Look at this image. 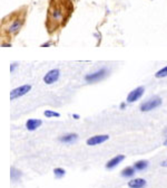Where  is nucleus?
<instances>
[{"label": "nucleus", "instance_id": "nucleus-16", "mask_svg": "<svg viewBox=\"0 0 167 188\" xmlns=\"http://www.w3.org/2000/svg\"><path fill=\"white\" fill-rule=\"evenodd\" d=\"M155 77H156V78H163V77H167V66L163 67L162 70H159L158 72H156Z\"/></svg>", "mask_w": 167, "mask_h": 188}, {"label": "nucleus", "instance_id": "nucleus-6", "mask_svg": "<svg viewBox=\"0 0 167 188\" xmlns=\"http://www.w3.org/2000/svg\"><path fill=\"white\" fill-rule=\"evenodd\" d=\"M144 87L143 86H139V87H136L135 90H133L132 92H129V94L127 95V102H129V103H133V102H136L137 100H139L142 95L144 94Z\"/></svg>", "mask_w": 167, "mask_h": 188}, {"label": "nucleus", "instance_id": "nucleus-11", "mask_svg": "<svg viewBox=\"0 0 167 188\" xmlns=\"http://www.w3.org/2000/svg\"><path fill=\"white\" fill-rule=\"evenodd\" d=\"M146 186V180L143 178H136V179H132L128 183V187L129 188H144Z\"/></svg>", "mask_w": 167, "mask_h": 188}, {"label": "nucleus", "instance_id": "nucleus-23", "mask_svg": "<svg viewBox=\"0 0 167 188\" xmlns=\"http://www.w3.org/2000/svg\"><path fill=\"white\" fill-rule=\"evenodd\" d=\"M164 136H165V137H167V128L165 129V130H164Z\"/></svg>", "mask_w": 167, "mask_h": 188}, {"label": "nucleus", "instance_id": "nucleus-17", "mask_svg": "<svg viewBox=\"0 0 167 188\" xmlns=\"http://www.w3.org/2000/svg\"><path fill=\"white\" fill-rule=\"evenodd\" d=\"M44 114H45V117L47 118H59L60 117V113H58V112H55V111H51V110H46L44 112Z\"/></svg>", "mask_w": 167, "mask_h": 188}, {"label": "nucleus", "instance_id": "nucleus-10", "mask_svg": "<svg viewBox=\"0 0 167 188\" xmlns=\"http://www.w3.org/2000/svg\"><path fill=\"white\" fill-rule=\"evenodd\" d=\"M125 159V156H123V155H118L116 157H114L113 159H110L108 163H106V168L107 169H113V168H115L118 165V163H120Z\"/></svg>", "mask_w": 167, "mask_h": 188}, {"label": "nucleus", "instance_id": "nucleus-12", "mask_svg": "<svg viewBox=\"0 0 167 188\" xmlns=\"http://www.w3.org/2000/svg\"><path fill=\"white\" fill-rule=\"evenodd\" d=\"M77 139H78V136L76 133H68V134H65V136H61L59 138V141L65 143H72L75 142Z\"/></svg>", "mask_w": 167, "mask_h": 188}, {"label": "nucleus", "instance_id": "nucleus-18", "mask_svg": "<svg viewBox=\"0 0 167 188\" xmlns=\"http://www.w3.org/2000/svg\"><path fill=\"white\" fill-rule=\"evenodd\" d=\"M54 173H55L56 178H62L66 175V171L62 168H56L55 170H54Z\"/></svg>", "mask_w": 167, "mask_h": 188}, {"label": "nucleus", "instance_id": "nucleus-3", "mask_svg": "<svg viewBox=\"0 0 167 188\" xmlns=\"http://www.w3.org/2000/svg\"><path fill=\"white\" fill-rule=\"evenodd\" d=\"M161 104H162V99H161V97H152V99L147 100L146 102H144L142 105H140V111L143 112L152 111V110L159 107Z\"/></svg>", "mask_w": 167, "mask_h": 188}, {"label": "nucleus", "instance_id": "nucleus-13", "mask_svg": "<svg viewBox=\"0 0 167 188\" xmlns=\"http://www.w3.org/2000/svg\"><path fill=\"white\" fill-rule=\"evenodd\" d=\"M21 171L20 170H18V169H16L15 167H11V170H10V176H11V180L12 181H17L19 178L21 177Z\"/></svg>", "mask_w": 167, "mask_h": 188}, {"label": "nucleus", "instance_id": "nucleus-5", "mask_svg": "<svg viewBox=\"0 0 167 188\" xmlns=\"http://www.w3.org/2000/svg\"><path fill=\"white\" fill-rule=\"evenodd\" d=\"M106 75V68H101L99 71L95 72V73H91V74H87L85 76V80L88 83H95V82H98L102 80Z\"/></svg>", "mask_w": 167, "mask_h": 188}, {"label": "nucleus", "instance_id": "nucleus-21", "mask_svg": "<svg viewBox=\"0 0 167 188\" xmlns=\"http://www.w3.org/2000/svg\"><path fill=\"white\" fill-rule=\"evenodd\" d=\"M125 107H126V103H125V102L120 104V109H125Z\"/></svg>", "mask_w": 167, "mask_h": 188}, {"label": "nucleus", "instance_id": "nucleus-2", "mask_svg": "<svg viewBox=\"0 0 167 188\" xmlns=\"http://www.w3.org/2000/svg\"><path fill=\"white\" fill-rule=\"evenodd\" d=\"M26 17H27L26 6L6 16L1 20V38H4V41L12 39L22 28L26 21Z\"/></svg>", "mask_w": 167, "mask_h": 188}, {"label": "nucleus", "instance_id": "nucleus-20", "mask_svg": "<svg viewBox=\"0 0 167 188\" xmlns=\"http://www.w3.org/2000/svg\"><path fill=\"white\" fill-rule=\"evenodd\" d=\"M161 166H162V167H167V160L163 161V163H161Z\"/></svg>", "mask_w": 167, "mask_h": 188}, {"label": "nucleus", "instance_id": "nucleus-19", "mask_svg": "<svg viewBox=\"0 0 167 188\" xmlns=\"http://www.w3.org/2000/svg\"><path fill=\"white\" fill-rule=\"evenodd\" d=\"M16 67H17V64L15 63V64H12V65L10 66V71H11V72H14V71H15Z\"/></svg>", "mask_w": 167, "mask_h": 188}, {"label": "nucleus", "instance_id": "nucleus-7", "mask_svg": "<svg viewBox=\"0 0 167 188\" xmlns=\"http://www.w3.org/2000/svg\"><path fill=\"white\" fill-rule=\"evenodd\" d=\"M59 75H60L59 70H51L44 76V82L46 84H52L59 78Z\"/></svg>", "mask_w": 167, "mask_h": 188}, {"label": "nucleus", "instance_id": "nucleus-22", "mask_svg": "<svg viewBox=\"0 0 167 188\" xmlns=\"http://www.w3.org/2000/svg\"><path fill=\"white\" fill-rule=\"evenodd\" d=\"M72 117H74V119H79V115H78V114H72Z\"/></svg>", "mask_w": 167, "mask_h": 188}, {"label": "nucleus", "instance_id": "nucleus-14", "mask_svg": "<svg viewBox=\"0 0 167 188\" xmlns=\"http://www.w3.org/2000/svg\"><path fill=\"white\" fill-rule=\"evenodd\" d=\"M147 167H148V161H146V160H139L134 165V168L136 170H145Z\"/></svg>", "mask_w": 167, "mask_h": 188}, {"label": "nucleus", "instance_id": "nucleus-1", "mask_svg": "<svg viewBox=\"0 0 167 188\" xmlns=\"http://www.w3.org/2000/svg\"><path fill=\"white\" fill-rule=\"evenodd\" d=\"M74 11L71 0H50L47 12L46 27L52 34L66 25Z\"/></svg>", "mask_w": 167, "mask_h": 188}, {"label": "nucleus", "instance_id": "nucleus-8", "mask_svg": "<svg viewBox=\"0 0 167 188\" xmlns=\"http://www.w3.org/2000/svg\"><path fill=\"white\" fill-rule=\"evenodd\" d=\"M109 139V136L107 134H99V136H94V137L89 138L87 140V144L88 146H97V144H100V143L105 142Z\"/></svg>", "mask_w": 167, "mask_h": 188}, {"label": "nucleus", "instance_id": "nucleus-9", "mask_svg": "<svg viewBox=\"0 0 167 188\" xmlns=\"http://www.w3.org/2000/svg\"><path fill=\"white\" fill-rule=\"evenodd\" d=\"M41 120H38V119H29L28 121L26 122V128L29 130V131H35L36 129L41 126Z\"/></svg>", "mask_w": 167, "mask_h": 188}, {"label": "nucleus", "instance_id": "nucleus-24", "mask_svg": "<svg viewBox=\"0 0 167 188\" xmlns=\"http://www.w3.org/2000/svg\"><path fill=\"white\" fill-rule=\"evenodd\" d=\"M164 144H165V146H166V147H167V139H166V140H165V142H164Z\"/></svg>", "mask_w": 167, "mask_h": 188}, {"label": "nucleus", "instance_id": "nucleus-15", "mask_svg": "<svg viewBox=\"0 0 167 188\" xmlns=\"http://www.w3.org/2000/svg\"><path fill=\"white\" fill-rule=\"evenodd\" d=\"M135 168L134 167H126L125 169H123L122 171V176L123 177H132L134 176V173H135Z\"/></svg>", "mask_w": 167, "mask_h": 188}, {"label": "nucleus", "instance_id": "nucleus-4", "mask_svg": "<svg viewBox=\"0 0 167 188\" xmlns=\"http://www.w3.org/2000/svg\"><path fill=\"white\" fill-rule=\"evenodd\" d=\"M30 90H31V85H29V84H26V85H21V86L19 87H16V89H14V90L10 92V100L14 101V100L18 99V97H24V95H26Z\"/></svg>", "mask_w": 167, "mask_h": 188}]
</instances>
